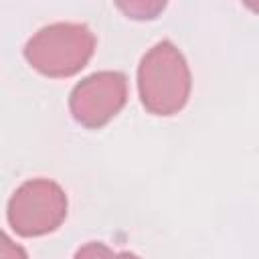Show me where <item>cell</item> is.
<instances>
[{
  "label": "cell",
  "mask_w": 259,
  "mask_h": 259,
  "mask_svg": "<svg viewBox=\"0 0 259 259\" xmlns=\"http://www.w3.org/2000/svg\"><path fill=\"white\" fill-rule=\"evenodd\" d=\"M121 10H125L132 18H154L166 4L164 2H130V4H117Z\"/></svg>",
  "instance_id": "cell-6"
},
{
  "label": "cell",
  "mask_w": 259,
  "mask_h": 259,
  "mask_svg": "<svg viewBox=\"0 0 259 259\" xmlns=\"http://www.w3.org/2000/svg\"><path fill=\"white\" fill-rule=\"evenodd\" d=\"M10 227L22 237H38L55 231L67 217V194L49 178H32L20 184L8 200Z\"/></svg>",
  "instance_id": "cell-3"
},
{
  "label": "cell",
  "mask_w": 259,
  "mask_h": 259,
  "mask_svg": "<svg viewBox=\"0 0 259 259\" xmlns=\"http://www.w3.org/2000/svg\"><path fill=\"white\" fill-rule=\"evenodd\" d=\"M190 69L172 40L156 42L140 61L138 91L142 105L154 115L178 113L190 97Z\"/></svg>",
  "instance_id": "cell-1"
},
{
  "label": "cell",
  "mask_w": 259,
  "mask_h": 259,
  "mask_svg": "<svg viewBox=\"0 0 259 259\" xmlns=\"http://www.w3.org/2000/svg\"><path fill=\"white\" fill-rule=\"evenodd\" d=\"M125 99V75L119 71H97L73 87L69 95V109L77 123L97 130L121 111Z\"/></svg>",
  "instance_id": "cell-4"
},
{
  "label": "cell",
  "mask_w": 259,
  "mask_h": 259,
  "mask_svg": "<svg viewBox=\"0 0 259 259\" xmlns=\"http://www.w3.org/2000/svg\"><path fill=\"white\" fill-rule=\"evenodd\" d=\"M95 51V36L81 22H55L36 30L24 57L32 69L47 77H71L79 73Z\"/></svg>",
  "instance_id": "cell-2"
},
{
  "label": "cell",
  "mask_w": 259,
  "mask_h": 259,
  "mask_svg": "<svg viewBox=\"0 0 259 259\" xmlns=\"http://www.w3.org/2000/svg\"><path fill=\"white\" fill-rule=\"evenodd\" d=\"M73 259H140V257L130 251H111L107 245L99 241H91L79 247Z\"/></svg>",
  "instance_id": "cell-5"
},
{
  "label": "cell",
  "mask_w": 259,
  "mask_h": 259,
  "mask_svg": "<svg viewBox=\"0 0 259 259\" xmlns=\"http://www.w3.org/2000/svg\"><path fill=\"white\" fill-rule=\"evenodd\" d=\"M0 259H26V251L12 243L8 235H2V245H0Z\"/></svg>",
  "instance_id": "cell-7"
}]
</instances>
